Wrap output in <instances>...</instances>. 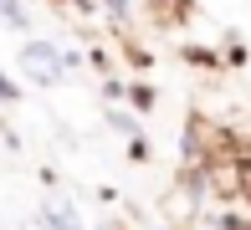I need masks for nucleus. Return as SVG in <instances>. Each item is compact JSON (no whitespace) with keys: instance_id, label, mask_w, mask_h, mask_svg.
<instances>
[{"instance_id":"nucleus-6","label":"nucleus","mask_w":251,"mask_h":230,"mask_svg":"<svg viewBox=\"0 0 251 230\" xmlns=\"http://www.w3.org/2000/svg\"><path fill=\"white\" fill-rule=\"evenodd\" d=\"M128 159H133V164H144V159H149V143H144V138H139V133H133V138H128Z\"/></svg>"},{"instance_id":"nucleus-4","label":"nucleus","mask_w":251,"mask_h":230,"mask_svg":"<svg viewBox=\"0 0 251 230\" xmlns=\"http://www.w3.org/2000/svg\"><path fill=\"white\" fill-rule=\"evenodd\" d=\"M123 97H128V102H133V108H139V113H149L154 102H159V92H154L149 82H128V92H123Z\"/></svg>"},{"instance_id":"nucleus-7","label":"nucleus","mask_w":251,"mask_h":230,"mask_svg":"<svg viewBox=\"0 0 251 230\" xmlns=\"http://www.w3.org/2000/svg\"><path fill=\"white\" fill-rule=\"evenodd\" d=\"M108 123H113V128H118V133H128V138L139 133V123H133V118H123V113H108Z\"/></svg>"},{"instance_id":"nucleus-8","label":"nucleus","mask_w":251,"mask_h":230,"mask_svg":"<svg viewBox=\"0 0 251 230\" xmlns=\"http://www.w3.org/2000/svg\"><path fill=\"white\" fill-rule=\"evenodd\" d=\"M16 97H21V87H16V82H10V77H5V72H0V102H16Z\"/></svg>"},{"instance_id":"nucleus-2","label":"nucleus","mask_w":251,"mask_h":230,"mask_svg":"<svg viewBox=\"0 0 251 230\" xmlns=\"http://www.w3.org/2000/svg\"><path fill=\"white\" fill-rule=\"evenodd\" d=\"M36 230H87V225L77 220V210H72V205H62V200H56V205H47V210L36 215Z\"/></svg>"},{"instance_id":"nucleus-5","label":"nucleus","mask_w":251,"mask_h":230,"mask_svg":"<svg viewBox=\"0 0 251 230\" xmlns=\"http://www.w3.org/2000/svg\"><path fill=\"white\" fill-rule=\"evenodd\" d=\"M185 62H195V67H215V51H205V46H185Z\"/></svg>"},{"instance_id":"nucleus-1","label":"nucleus","mask_w":251,"mask_h":230,"mask_svg":"<svg viewBox=\"0 0 251 230\" xmlns=\"http://www.w3.org/2000/svg\"><path fill=\"white\" fill-rule=\"evenodd\" d=\"M67 51L56 41H26L21 46V72L31 77L36 87H51V82H62V72H67Z\"/></svg>"},{"instance_id":"nucleus-3","label":"nucleus","mask_w":251,"mask_h":230,"mask_svg":"<svg viewBox=\"0 0 251 230\" xmlns=\"http://www.w3.org/2000/svg\"><path fill=\"white\" fill-rule=\"evenodd\" d=\"M0 26H10V31H31V10L21 5V0H0Z\"/></svg>"},{"instance_id":"nucleus-10","label":"nucleus","mask_w":251,"mask_h":230,"mask_svg":"<svg viewBox=\"0 0 251 230\" xmlns=\"http://www.w3.org/2000/svg\"><path fill=\"white\" fill-rule=\"evenodd\" d=\"M56 5H93V0H56Z\"/></svg>"},{"instance_id":"nucleus-9","label":"nucleus","mask_w":251,"mask_h":230,"mask_svg":"<svg viewBox=\"0 0 251 230\" xmlns=\"http://www.w3.org/2000/svg\"><path fill=\"white\" fill-rule=\"evenodd\" d=\"M108 10L113 16H128V0H108Z\"/></svg>"}]
</instances>
